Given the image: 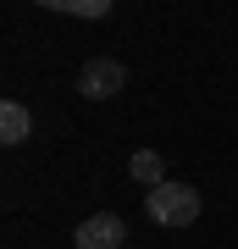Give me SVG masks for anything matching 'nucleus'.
<instances>
[{
  "mask_svg": "<svg viewBox=\"0 0 238 249\" xmlns=\"http://www.w3.org/2000/svg\"><path fill=\"white\" fill-rule=\"evenodd\" d=\"M128 89V67L116 61V55H89L83 72H78V94L83 100H111Z\"/></svg>",
  "mask_w": 238,
  "mask_h": 249,
  "instance_id": "f03ea898",
  "label": "nucleus"
},
{
  "mask_svg": "<svg viewBox=\"0 0 238 249\" xmlns=\"http://www.w3.org/2000/svg\"><path fill=\"white\" fill-rule=\"evenodd\" d=\"M72 244H78V249H122L128 244V222L116 211H94L89 222H78Z\"/></svg>",
  "mask_w": 238,
  "mask_h": 249,
  "instance_id": "7ed1b4c3",
  "label": "nucleus"
},
{
  "mask_svg": "<svg viewBox=\"0 0 238 249\" xmlns=\"http://www.w3.org/2000/svg\"><path fill=\"white\" fill-rule=\"evenodd\" d=\"M50 11H72V17H106V0H50Z\"/></svg>",
  "mask_w": 238,
  "mask_h": 249,
  "instance_id": "423d86ee",
  "label": "nucleus"
},
{
  "mask_svg": "<svg viewBox=\"0 0 238 249\" xmlns=\"http://www.w3.org/2000/svg\"><path fill=\"white\" fill-rule=\"evenodd\" d=\"M28 133H34V116H28V106L6 100V106H0V139H6V144H22Z\"/></svg>",
  "mask_w": 238,
  "mask_h": 249,
  "instance_id": "39448f33",
  "label": "nucleus"
},
{
  "mask_svg": "<svg viewBox=\"0 0 238 249\" xmlns=\"http://www.w3.org/2000/svg\"><path fill=\"white\" fill-rule=\"evenodd\" d=\"M128 172H133V183H144V194L166 183V160H161L155 150H133V160H128Z\"/></svg>",
  "mask_w": 238,
  "mask_h": 249,
  "instance_id": "20e7f679",
  "label": "nucleus"
},
{
  "mask_svg": "<svg viewBox=\"0 0 238 249\" xmlns=\"http://www.w3.org/2000/svg\"><path fill=\"white\" fill-rule=\"evenodd\" d=\"M144 211H150V222H161V227H194L200 222V188L166 178L161 188L144 194Z\"/></svg>",
  "mask_w": 238,
  "mask_h": 249,
  "instance_id": "f257e3e1",
  "label": "nucleus"
}]
</instances>
